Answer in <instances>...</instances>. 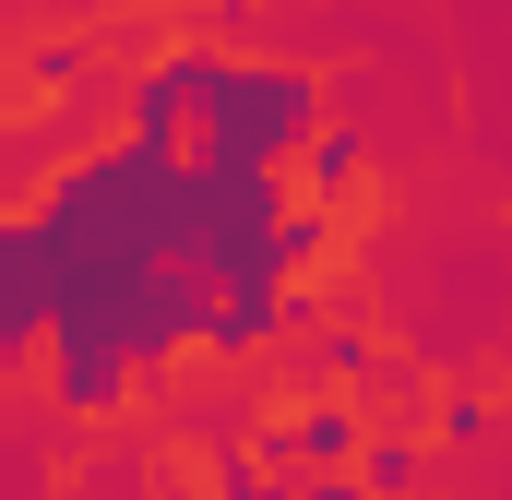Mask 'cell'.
Wrapping results in <instances>:
<instances>
[{"label": "cell", "mask_w": 512, "mask_h": 500, "mask_svg": "<svg viewBox=\"0 0 512 500\" xmlns=\"http://www.w3.org/2000/svg\"><path fill=\"white\" fill-rule=\"evenodd\" d=\"M322 120V96H310V72H286V60H215V96H203V143H227V155H286L298 131Z\"/></svg>", "instance_id": "obj_1"}, {"label": "cell", "mask_w": 512, "mask_h": 500, "mask_svg": "<svg viewBox=\"0 0 512 500\" xmlns=\"http://www.w3.org/2000/svg\"><path fill=\"white\" fill-rule=\"evenodd\" d=\"M370 489H382V500L417 489V453H405V441H382V453H370Z\"/></svg>", "instance_id": "obj_2"}]
</instances>
